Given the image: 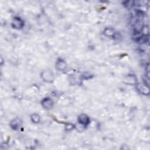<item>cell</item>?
I'll return each instance as SVG.
<instances>
[{
  "label": "cell",
  "mask_w": 150,
  "mask_h": 150,
  "mask_svg": "<svg viewBox=\"0 0 150 150\" xmlns=\"http://www.w3.org/2000/svg\"><path fill=\"white\" fill-rule=\"evenodd\" d=\"M41 76L42 79L47 83H52L54 80L53 74L50 71H44Z\"/></svg>",
  "instance_id": "obj_1"
},
{
  "label": "cell",
  "mask_w": 150,
  "mask_h": 150,
  "mask_svg": "<svg viewBox=\"0 0 150 150\" xmlns=\"http://www.w3.org/2000/svg\"><path fill=\"white\" fill-rule=\"evenodd\" d=\"M24 25V21L20 18L18 17H15L14 19H13L12 23V26L13 28L18 30L22 28Z\"/></svg>",
  "instance_id": "obj_2"
},
{
  "label": "cell",
  "mask_w": 150,
  "mask_h": 150,
  "mask_svg": "<svg viewBox=\"0 0 150 150\" xmlns=\"http://www.w3.org/2000/svg\"><path fill=\"white\" fill-rule=\"evenodd\" d=\"M22 126V121L20 118H16L12 120L10 122V126L13 130H18Z\"/></svg>",
  "instance_id": "obj_3"
},
{
  "label": "cell",
  "mask_w": 150,
  "mask_h": 150,
  "mask_svg": "<svg viewBox=\"0 0 150 150\" xmlns=\"http://www.w3.org/2000/svg\"><path fill=\"white\" fill-rule=\"evenodd\" d=\"M137 89L140 91V93L145 95H148L149 93V86L147 85L145 83L138 84L137 85Z\"/></svg>",
  "instance_id": "obj_4"
},
{
  "label": "cell",
  "mask_w": 150,
  "mask_h": 150,
  "mask_svg": "<svg viewBox=\"0 0 150 150\" xmlns=\"http://www.w3.org/2000/svg\"><path fill=\"white\" fill-rule=\"evenodd\" d=\"M78 121L80 124L83 125V126H86L89 123L90 119H89V117L86 114H82L79 116Z\"/></svg>",
  "instance_id": "obj_5"
},
{
  "label": "cell",
  "mask_w": 150,
  "mask_h": 150,
  "mask_svg": "<svg viewBox=\"0 0 150 150\" xmlns=\"http://www.w3.org/2000/svg\"><path fill=\"white\" fill-rule=\"evenodd\" d=\"M53 101L49 98H45L42 101V105L44 108L50 110L53 107Z\"/></svg>",
  "instance_id": "obj_6"
},
{
  "label": "cell",
  "mask_w": 150,
  "mask_h": 150,
  "mask_svg": "<svg viewBox=\"0 0 150 150\" xmlns=\"http://www.w3.org/2000/svg\"><path fill=\"white\" fill-rule=\"evenodd\" d=\"M66 62L61 59H59L57 61V64H56V67L57 69L59 71H63L66 69Z\"/></svg>",
  "instance_id": "obj_7"
},
{
  "label": "cell",
  "mask_w": 150,
  "mask_h": 150,
  "mask_svg": "<svg viewBox=\"0 0 150 150\" xmlns=\"http://www.w3.org/2000/svg\"><path fill=\"white\" fill-rule=\"evenodd\" d=\"M143 29V23L141 21H137L134 24V30L136 32L140 33Z\"/></svg>",
  "instance_id": "obj_8"
},
{
  "label": "cell",
  "mask_w": 150,
  "mask_h": 150,
  "mask_svg": "<svg viewBox=\"0 0 150 150\" xmlns=\"http://www.w3.org/2000/svg\"><path fill=\"white\" fill-rule=\"evenodd\" d=\"M116 32H114V30L112 29V28H106L104 31V34L107 36H109V37H113L115 35Z\"/></svg>",
  "instance_id": "obj_9"
},
{
  "label": "cell",
  "mask_w": 150,
  "mask_h": 150,
  "mask_svg": "<svg viewBox=\"0 0 150 150\" xmlns=\"http://www.w3.org/2000/svg\"><path fill=\"white\" fill-rule=\"evenodd\" d=\"M31 120L34 123H38L40 121V116L37 114H33L31 116Z\"/></svg>",
  "instance_id": "obj_10"
},
{
  "label": "cell",
  "mask_w": 150,
  "mask_h": 150,
  "mask_svg": "<svg viewBox=\"0 0 150 150\" xmlns=\"http://www.w3.org/2000/svg\"><path fill=\"white\" fill-rule=\"evenodd\" d=\"M124 5L127 8H131L134 5V2L133 1H128L124 3Z\"/></svg>",
  "instance_id": "obj_11"
}]
</instances>
